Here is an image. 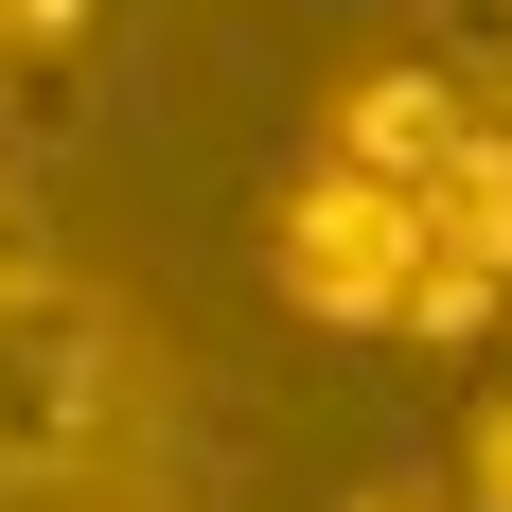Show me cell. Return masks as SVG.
<instances>
[{
	"mask_svg": "<svg viewBox=\"0 0 512 512\" xmlns=\"http://www.w3.org/2000/svg\"><path fill=\"white\" fill-rule=\"evenodd\" d=\"M265 283H283L301 318H336V336H477V318L512 301L495 265H460L442 230H424V195L371 177V159L283 177V212H265Z\"/></svg>",
	"mask_w": 512,
	"mask_h": 512,
	"instance_id": "cell-1",
	"label": "cell"
},
{
	"mask_svg": "<svg viewBox=\"0 0 512 512\" xmlns=\"http://www.w3.org/2000/svg\"><path fill=\"white\" fill-rule=\"evenodd\" d=\"M142 407V354L89 283H0V512H53L71 477H106Z\"/></svg>",
	"mask_w": 512,
	"mask_h": 512,
	"instance_id": "cell-2",
	"label": "cell"
},
{
	"mask_svg": "<svg viewBox=\"0 0 512 512\" xmlns=\"http://www.w3.org/2000/svg\"><path fill=\"white\" fill-rule=\"evenodd\" d=\"M495 89H460V71H354V106H336V159H371V177H442V159H460V124Z\"/></svg>",
	"mask_w": 512,
	"mask_h": 512,
	"instance_id": "cell-3",
	"label": "cell"
},
{
	"mask_svg": "<svg viewBox=\"0 0 512 512\" xmlns=\"http://www.w3.org/2000/svg\"><path fill=\"white\" fill-rule=\"evenodd\" d=\"M424 512H512V389L460 424V460H442V495H424Z\"/></svg>",
	"mask_w": 512,
	"mask_h": 512,
	"instance_id": "cell-4",
	"label": "cell"
},
{
	"mask_svg": "<svg viewBox=\"0 0 512 512\" xmlns=\"http://www.w3.org/2000/svg\"><path fill=\"white\" fill-rule=\"evenodd\" d=\"M354 512H424V495H354Z\"/></svg>",
	"mask_w": 512,
	"mask_h": 512,
	"instance_id": "cell-5",
	"label": "cell"
},
{
	"mask_svg": "<svg viewBox=\"0 0 512 512\" xmlns=\"http://www.w3.org/2000/svg\"><path fill=\"white\" fill-rule=\"evenodd\" d=\"M0 283H18V265H0Z\"/></svg>",
	"mask_w": 512,
	"mask_h": 512,
	"instance_id": "cell-6",
	"label": "cell"
}]
</instances>
